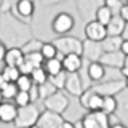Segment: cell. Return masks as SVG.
Returning a JSON list of instances; mask_svg holds the SVG:
<instances>
[{"label":"cell","mask_w":128,"mask_h":128,"mask_svg":"<svg viewBox=\"0 0 128 128\" xmlns=\"http://www.w3.org/2000/svg\"><path fill=\"white\" fill-rule=\"evenodd\" d=\"M33 38L32 26L10 10L0 12V42L7 48H22Z\"/></svg>","instance_id":"cell-1"},{"label":"cell","mask_w":128,"mask_h":128,"mask_svg":"<svg viewBox=\"0 0 128 128\" xmlns=\"http://www.w3.org/2000/svg\"><path fill=\"white\" fill-rule=\"evenodd\" d=\"M40 116V111L38 110L35 104H29L24 106H19L16 120L13 121L14 128H30L38 124Z\"/></svg>","instance_id":"cell-2"},{"label":"cell","mask_w":128,"mask_h":128,"mask_svg":"<svg viewBox=\"0 0 128 128\" xmlns=\"http://www.w3.org/2000/svg\"><path fill=\"white\" fill-rule=\"evenodd\" d=\"M55 46L58 48V52L60 55H69V53H79L82 55V46H84V40L78 39L75 36L70 35H62L53 39Z\"/></svg>","instance_id":"cell-3"},{"label":"cell","mask_w":128,"mask_h":128,"mask_svg":"<svg viewBox=\"0 0 128 128\" xmlns=\"http://www.w3.org/2000/svg\"><path fill=\"white\" fill-rule=\"evenodd\" d=\"M50 28H52V32L55 35L58 36L68 35L70 30L75 28V19L70 13L60 12L58 14H55V18L52 19Z\"/></svg>","instance_id":"cell-4"},{"label":"cell","mask_w":128,"mask_h":128,"mask_svg":"<svg viewBox=\"0 0 128 128\" xmlns=\"http://www.w3.org/2000/svg\"><path fill=\"white\" fill-rule=\"evenodd\" d=\"M69 96L64 92V89H59L55 94H52L50 96H48L46 99H43V106L45 110L53 111L58 114H64L65 111L69 106Z\"/></svg>","instance_id":"cell-5"},{"label":"cell","mask_w":128,"mask_h":128,"mask_svg":"<svg viewBox=\"0 0 128 128\" xmlns=\"http://www.w3.org/2000/svg\"><path fill=\"white\" fill-rule=\"evenodd\" d=\"M81 120L84 128H111L110 115L104 111H89Z\"/></svg>","instance_id":"cell-6"},{"label":"cell","mask_w":128,"mask_h":128,"mask_svg":"<svg viewBox=\"0 0 128 128\" xmlns=\"http://www.w3.org/2000/svg\"><path fill=\"white\" fill-rule=\"evenodd\" d=\"M127 85H125V78H124V79H112L106 82H96V85H94L92 89L102 96H106V95L115 96L118 94H121Z\"/></svg>","instance_id":"cell-7"},{"label":"cell","mask_w":128,"mask_h":128,"mask_svg":"<svg viewBox=\"0 0 128 128\" xmlns=\"http://www.w3.org/2000/svg\"><path fill=\"white\" fill-rule=\"evenodd\" d=\"M76 9L85 22H89L95 19V13L99 6L104 4V0H75Z\"/></svg>","instance_id":"cell-8"},{"label":"cell","mask_w":128,"mask_h":128,"mask_svg":"<svg viewBox=\"0 0 128 128\" xmlns=\"http://www.w3.org/2000/svg\"><path fill=\"white\" fill-rule=\"evenodd\" d=\"M84 33H85V38L86 39L94 40V42H102L108 36V33H106V26L102 23H99L96 19H92V20L86 22L85 29H84Z\"/></svg>","instance_id":"cell-9"},{"label":"cell","mask_w":128,"mask_h":128,"mask_svg":"<svg viewBox=\"0 0 128 128\" xmlns=\"http://www.w3.org/2000/svg\"><path fill=\"white\" fill-rule=\"evenodd\" d=\"M102 55H104L102 43L89 40V39L85 38L84 46H82V58L86 59L88 62H94V60H101Z\"/></svg>","instance_id":"cell-10"},{"label":"cell","mask_w":128,"mask_h":128,"mask_svg":"<svg viewBox=\"0 0 128 128\" xmlns=\"http://www.w3.org/2000/svg\"><path fill=\"white\" fill-rule=\"evenodd\" d=\"M35 10H36L35 0H19L18 4L13 7L12 12L14 13L20 20L30 23L33 14H35Z\"/></svg>","instance_id":"cell-11"},{"label":"cell","mask_w":128,"mask_h":128,"mask_svg":"<svg viewBox=\"0 0 128 128\" xmlns=\"http://www.w3.org/2000/svg\"><path fill=\"white\" fill-rule=\"evenodd\" d=\"M65 91L72 95V96H81V94L85 91L84 81L79 72H69L66 76V84H65Z\"/></svg>","instance_id":"cell-12"},{"label":"cell","mask_w":128,"mask_h":128,"mask_svg":"<svg viewBox=\"0 0 128 128\" xmlns=\"http://www.w3.org/2000/svg\"><path fill=\"white\" fill-rule=\"evenodd\" d=\"M64 121L65 120L62 116V114L45 110L43 112H40V116L38 120V125L42 128H59Z\"/></svg>","instance_id":"cell-13"},{"label":"cell","mask_w":128,"mask_h":128,"mask_svg":"<svg viewBox=\"0 0 128 128\" xmlns=\"http://www.w3.org/2000/svg\"><path fill=\"white\" fill-rule=\"evenodd\" d=\"M18 110L19 106L14 102H10V101H3L0 104V122H4V124H10L16 120V115H18Z\"/></svg>","instance_id":"cell-14"},{"label":"cell","mask_w":128,"mask_h":128,"mask_svg":"<svg viewBox=\"0 0 128 128\" xmlns=\"http://www.w3.org/2000/svg\"><path fill=\"white\" fill-rule=\"evenodd\" d=\"M124 59H125V55L121 50H115V52H104L99 62H102L105 66L121 69L124 66Z\"/></svg>","instance_id":"cell-15"},{"label":"cell","mask_w":128,"mask_h":128,"mask_svg":"<svg viewBox=\"0 0 128 128\" xmlns=\"http://www.w3.org/2000/svg\"><path fill=\"white\" fill-rule=\"evenodd\" d=\"M62 65H64V69L68 74L69 72H79L82 69V65H84V58L79 53H69V55L64 56Z\"/></svg>","instance_id":"cell-16"},{"label":"cell","mask_w":128,"mask_h":128,"mask_svg":"<svg viewBox=\"0 0 128 128\" xmlns=\"http://www.w3.org/2000/svg\"><path fill=\"white\" fill-rule=\"evenodd\" d=\"M102 62L99 60H94V62H89L86 66V74H88V78L91 79L92 82H101L104 79L105 74H106V69Z\"/></svg>","instance_id":"cell-17"},{"label":"cell","mask_w":128,"mask_h":128,"mask_svg":"<svg viewBox=\"0 0 128 128\" xmlns=\"http://www.w3.org/2000/svg\"><path fill=\"white\" fill-rule=\"evenodd\" d=\"M24 60V53L22 48H7L6 56H4V65L7 66H16L19 68Z\"/></svg>","instance_id":"cell-18"},{"label":"cell","mask_w":128,"mask_h":128,"mask_svg":"<svg viewBox=\"0 0 128 128\" xmlns=\"http://www.w3.org/2000/svg\"><path fill=\"white\" fill-rule=\"evenodd\" d=\"M125 26H127V22L120 14H114L111 22L106 24V33L108 36H122Z\"/></svg>","instance_id":"cell-19"},{"label":"cell","mask_w":128,"mask_h":128,"mask_svg":"<svg viewBox=\"0 0 128 128\" xmlns=\"http://www.w3.org/2000/svg\"><path fill=\"white\" fill-rule=\"evenodd\" d=\"M122 40H124V36H106L104 40L101 42L104 52H115V50H120L121 49V45H122Z\"/></svg>","instance_id":"cell-20"},{"label":"cell","mask_w":128,"mask_h":128,"mask_svg":"<svg viewBox=\"0 0 128 128\" xmlns=\"http://www.w3.org/2000/svg\"><path fill=\"white\" fill-rule=\"evenodd\" d=\"M43 68L46 69V72L50 75H56L60 70H64V65H62V59H59L58 56L52 59H46L45 64H43Z\"/></svg>","instance_id":"cell-21"},{"label":"cell","mask_w":128,"mask_h":128,"mask_svg":"<svg viewBox=\"0 0 128 128\" xmlns=\"http://www.w3.org/2000/svg\"><path fill=\"white\" fill-rule=\"evenodd\" d=\"M112 16H114V13L110 10V7L105 6V4H102V6L98 7V10H96V13H95V19L98 20L99 23L102 24H106L111 22V19H112Z\"/></svg>","instance_id":"cell-22"},{"label":"cell","mask_w":128,"mask_h":128,"mask_svg":"<svg viewBox=\"0 0 128 128\" xmlns=\"http://www.w3.org/2000/svg\"><path fill=\"white\" fill-rule=\"evenodd\" d=\"M116 110H118V99H116L115 96H112V95H106V96H104L101 111H104L105 114L111 115V114H114Z\"/></svg>","instance_id":"cell-23"},{"label":"cell","mask_w":128,"mask_h":128,"mask_svg":"<svg viewBox=\"0 0 128 128\" xmlns=\"http://www.w3.org/2000/svg\"><path fill=\"white\" fill-rule=\"evenodd\" d=\"M32 81L35 82L36 85H42L43 82H46L49 79V74L46 72V69L43 68V66H39V68H35V69L32 70Z\"/></svg>","instance_id":"cell-24"},{"label":"cell","mask_w":128,"mask_h":128,"mask_svg":"<svg viewBox=\"0 0 128 128\" xmlns=\"http://www.w3.org/2000/svg\"><path fill=\"white\" fill-rule=\"evenodd\" d=\"M38 86H39V96H40L42 101H43V99H46L48 96H50V95L55 94L56 91H59L58 88L55 86L49 79H48L46 82H43L42 85H38Z\"/></svg>","instance_id":"cell-25"},{"label":"cell","mask_w":128,"mask_h":128,"mask_svg":"<svg viewBox=\"0 0 128 128\" xmlns=\"http://www.w3.org/2000/svg\"><path fill=\"white\" fill-rule=\"evenodd\" d=\"M40 53L42 56L46 59H52V58H56L58 56V48L55 46V43L53 42H43V46L40 49Z\"/></svg>","instance_id":"cell-26"},{"label":"cell","mask_w":128,"mask_h":128,"mask_svg":"<svg viewBox=\"0 0 128 128\" xmlns=\"http://www.w3.org/2000/svg\"><path fill=\"white\" fill-rule=\"evenodd\" d=\"M2 74L6 78L7 82H16L19 79V76L22 75V72H20L19 68H16V66H7V65H4V68L2 69Z\"/></svg>","instance_id":"cell-27"},{"label":"cell","mask_w":128,"mask_h":128,"mask_svg":"<svg viewBox=\"0 0 128 128\" xmlns=\"http://www.w3.org/2000/svg\"><path fill=\"white\" fill-rule=\"evenodd\" d=\"M42 46H43V42L40 39H36V38H32L24 46H22V50L23 53H32V52H40Z\"/></svg>","instance_id":"cell-28"},{"label":"cell","mask_w":128,"mask_h":128,"mask_svg":"<svg viewBox=\"0 0 128 128\" xmlns=\"http://www.w3.org/2000/svg\"><path fill=\"white\" fill-rule=\"evenodd\" d=\"M19 88L16 85V82H7L6 86L2 89V94H3V98L6 101H10V99H14V96L18 95Z\"/></svg>","instance_id":"cell-29"},{"label":"cell","mask_w":128,"mask_h":128,"mask_svg":"<svg viewBox=\"0 0 128 128\" xmlns=\"http://www.w3.org/2000/svg\"><path fill=\"white\" fill-rule=\"evenodd\" d=\"M66 76H68V72L66 70H60L56 75H50L49 76V81L52 82L58 89H65V84H66Z\"/></svg>","instance_id":"cell-30"},{"label":"cell","mask_w":128,"mask_h":128,"mask_svg":"<svg viewBox=\"0 0 128 128\" xmlns=\"http://www.w3.org/2000/svg\"><path fill=\"white\" fill-rule=\"evenodd\" d=\"M24 59L29 62L33 68H39V66H43L45 64V58L42 56L40 52H32V53H26L24 55Z\"/></svg>","instance_id":"cell-31"},{"label":"cell","mask_w":128,"mask_h":128,"mask_svg":"<svg viewBox=\"0 0 128 128\" xmlns=\"http://www.w3.org/2000/svg\"><path fill=\"white\" fill-rule=\"evenodd\" d=\"M16 85H18L19 91H29L30 88L35 85V82L32 81V76L26 75V74H22L19 76V79L16 81Z\"/></svg>","instance_id":"cell-32"},{"label":"cell","mask_w":128,"mask_h":128,"mask_svg":"<svg viewBox=\"0 0 128 128\" xmlns=\"http://www.w3.org/2000/svg\"><path fill=\"white\" fill-rule=\"evenodd\" d=\"M14 104L18 106H24V105H29V104H33L32 99H30V94L29 91H19L18 95L14 96Z\"/></svg>","instance_id":"cell-33"},{"label":"cell","mask_w":128,"mask_h":128,"mask_svg":"<svg viewBox=\"0 0 128 128\" xmlns=\"http://www.w3.org/2000/svg\"><path fill=\"white\" fill-rule=\"evenodd\" d=\"M104 4L110 7V10L114 14H120L122 6H124V2L122 0H104Z\"/></svg>","instance_id":"cell-34"},{"label":"cell","mask_w":128,"mask_h":128,"mask_svg":"<svg viewBox=\"0 0 128 128\" xmlns=\"http://www.w3.org/2000/svg\"><path fill=\"white\" fill-rule=\"evenodd\" d=\"M19 0H2V7L0 12H10L13 10V7L18 4Z\"/></svg>","instance_id":"cell-35"},{"label":"cell","mask_w":128,"mask_h":128,"mask_svg":"<svg viewBox=\"0 0 128 128\" xmlns=\"http://www.w3.org/2000/svg\"><path fill=\"white\" fill-rule=\"evenodd\" d=\"M42 7H50V6H56V4H60L64 2H68V0H36Z\"/></svg>","instance_id":"cell-36"},{"label":"cell","mask_w":128,"mask_h":128,"mask_svg":"<svg viewBox=\"0 0 128 128\" xmlns=\"http://www.w3.org/2000/svg\"><path fill=\"white\" fill-rule=\"evenodd\" d=\"M29 94H30V99H32V102H33V104H35L38 99H40V96H39V86H38L36 84L29 89Z\"/></svg>","instance_id":"cell-37"},{"label":"cell","mask_w":128,"mask_h":128,"mask_svg":"<svg viewBox=\"0 0 128 128\" xmlns=\"http://www.w3.org/2000/svg\"><path fill=\"white\" fill-rule=\"evenodd\" d=\"M120 16H121V18L128 23V3H124V6H122V9H121V12H120Z\"/></svg>","instance_id":"cell-38"},{"label":"cell","mask_w":128,"mask_h":128,"mask_svg":"<svg viewBox=\"0 0 128 128\" xmlns=\"http://www.w3.org/2000/svg\"><path fill=\"white\" fill-rule=\"evenodd\" d=\"M6 52H7V46L4 45V43H2V42H0V62H3V60H4Z\"/></svg>","instance_id":"cell-39"},{"label":"cell","mask_w":128,"mask_h":128,"mask_svg":"<svg viewBox=\"0 0 128 128\" xmlns=\"http://www.w3.org/2000/svg\"><path fill=\"white\" fill-rule=\"evenodd\" d=\"M125 56L128 55V38H124V40H122V45H121V49H120Z\"/></svg>","instance_id":"cell-40"},{"label":"cell","mask_w":128,"mask_h":128,"mask_svg":"<svg viewBox=\"0 0 128 128\" xmlns=\"http://www.w3.org/2000/svg\"><path fill=\"white\" fill-rule=\"evenodd\" d=\"M59 128H75V124L70 121H64L62 124H60V127Z\"/></svg>","instance_id":"cell-41"},{"label":"cell","mask_w":128,"mask_h":128,"mask_svg":"<svg viewBox=\"0 0 128 128\" xmlns=\"http://www.w3.org/2000/svg\"><path fill=\"white\" fill-rule=\"evenodd\" d=\"M6 84H7V81H6V78L3 76V74L0 72V91L3 89V88L6 86Z\"/></svg>","instance_id":"cell-42"},{"label":"cell","mask_w":128,"mask_h":128,"mask_svg":"<svg viewBox=\"0 0 128 128\" xmlns=\"http://www.w3.org/2000/svg\"><path fill=\"white\" fill-rule=\"evenodd\" d=\"M121 75L124 76L125 79L128 78V66H122V68H121Z\"/></svg>","instance_id":"cell-43"},{"label":"cell","mask_w":128,"mask_h":128,"mask_svg":"<svg viewBox=\"0 0 128 128\" xmlns=\"http://www.w3.org/2000/svg\"><path fill=\"white\" fill-rule=\"evenodd\" d=\"M111 128H127L124 124H114V125H111Z\"/></svg>","instance_id":"cell-44"},{"label":"cell","mask_w":128,"mask_h":128,"mask_svg":"<svg viewBox=\"0 0 128 128\" xmlns=\"http://www.w3.org/2000/svg\"><path fill=\"white\" fill-rule=\"evenodd\" d=\"M124 38H128V23H127V26H125V30H124Z\"/></svg>","instance_id":"cell-45"},{"label":"cell","mask_w":128,"mask_h":128,"mask_svg":"<svg viewBox=\"0 0 128 128\" xmlns=\"http://www.w3.org/2000/svg\"><path fill=\"white\" fill-rule=\"evenodd\" d=\"M124 66H128V55L125 56V59H124Z\"/></svg>","instance_id":"cell-46"},{"label":"cell","mask_w":128,"mask_h":128,"mask_svg":"<svg viewBox=\"0 0 128 128\" xmlns=\"http://www.w3.org/2000/svg\"><path fill=\"white\" fill-rule=\"evenodd\" d=\"M4 101V98H3V94H2V91H0V104Z\"/></svg>","instance_id":"cell-47"},{"label":"cell","mask_w":128,"mask_h":128,"mask_svg":"<svg viewBox=\"0 0 128 128\" xmlns=\"http://www.w3.org/2000/svg\"><path fill=\"white\" fill-rule=\"evenodd\" d=\"M30 128H42V127H39V125L36 124V125H33V127H30Z\"/></svg>","instance_id":"cell-48"},{"label":"cell","mask_w":128,"mask_h":128,"mask_svg":"<svg viewBox=\"0 0 128 128\" xmlns=\"http://www.w3.org/2000/svg\"><path fill=\"white\" fill-rule=\"evenodd\" d=\"M125 85H127V89H128V78L125 79Z\"/></svg>","instance_id":"cell-49"},{"label":"cell","mask_w":128,"mask_h":128,"mask_svg":"<svg viewBox=\"0 0 128 128\" xmlns=\"http://www.w3.org/2000/svg\"><path fill=\"white\" fill-rule=\"evenodd\" d=\"M0 7H2V0H0Z\"/></svg>","instance_id":"cell-50"},{"label":"cell","mask_w":128,"mask_h":128,"mask_svg":"<svg viewBox=\"0 0 128 128\" xmlns=\"http://www.w3.org/2000/svg\"><path fill=\"white\" fill-rule=\"evenodd\" d=\"M125 3H128V0H125Z\"/></svg>","instance_id":"cell-51"}]
</instances>
